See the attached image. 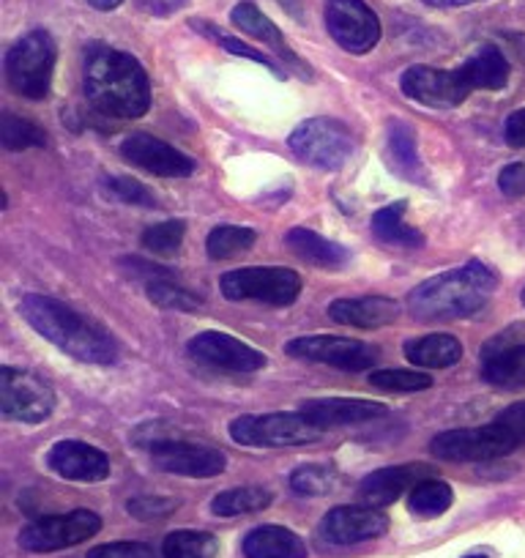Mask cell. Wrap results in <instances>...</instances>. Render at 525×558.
Here are the masks:
<instances>
[{
	"label": "cell",
	"instance_id": "6da1fadb",
	"mask_svg": "<svg viewBox=\"0 0 525 558\" xmlns=\"http://www.w3.org/2000/svg\"><path fill=\"white\" fill-rule=\"evenodd\" d=\"M85 96L110 118H143L151 107V83L135 56L96 47L85 61Z\"/></svg>",
	"mask_w": 525,
	"mask_h": 558
},
{
	"label": "cell",
	"instance_id": "7a4b0ae2",
	"mask_svg": "<svg viewBox=\"0 0 525 558\" xmlns=\"http://www.w3.org/2000/svg\"><path fill=\"white\" fill-rule=\"evenodd\" d=\"M20 315L28 320L36 335L50 340L52 345H58L77 362L99 364V367L115 364V340L99 324L80 315L69 304L50 296H39V293H28V296L20 299Z\"/></svg>",
	"mask_w": 525,
	"mask_h": 558
},
{
	"label": "cell",
	"instance_id": "3957f363",
	"mask_svg": "<svg viewBox=\"0 0 525 558\" xmlns=\"http://www.w3.org/2000/svg\"><path fill=\"white\" fill-rule=\"evenodd\" d=\"M496 291V277L479 260H468L463 268H452L408 293V310L416 320L441 324V320L471 318L487 304Z\"/></svg>",
	"mask_w": 525,
	"mask_h": 558
},
{
	"label": "cell",
	"instance_id": "277c9868",
	"mask_svg": "<svg viewBox=\"0 0 525 558\" xmlns=\"http://www.w3.org/2000/svg\"><path fill=\"white\" fill-rule=\"evenodd\" d=\"M56 41L47 31H30L7 52V80L14 94L25 99H45L56 72Z\"/></svg>",
	"mask_w": 525,
	"mask_h": 558
},
{
	"label": "cell",
	"instance_id": "5b68a950",
	"mask_svg": "<svg viewBox=\"0 0 525 558\" xmlns=\"http://www.w3.org/2000/svg\"><path fill=\"white\" fill-rule=\"evenodd\" d=\"M228 302H257L269 307H288L302 293V277L285 266L235 268L219 279Z\"/></svg>",
	"mask_w": 525,
	"mask_h": 558
},
{
	"label": "cell",
	"instance_id": "8992f818",
	"mask_svg": "<svg viewBox=\"0 0 525 558\" xmlns=\"http://www.w3.org/2000/svg\"><path fill=\"white\" fill-rule=\"evenodd\" d=\"M323 436V427H318L313 418L298 413H244L230 422V438L241 447H304L315 444Z\"/></svg>",
	"mask_w": 525,
	"mask_h": 558
},
{
	"label": "cell",
	"instance_id": "52a82bcc",
	"mask_svg": "<svg viewBox=\"0 0 525 558\" xmlns=\"http://www.w3.org/2000/svg\"><path fill=\"white\" fill-rule=\"evenodd\" d=\"M520 447L523 444L517 441V436L496 416L490 425L438 433L430 444V452L449 463H481V460L506 458Z\"/></svg>",
	"mask_w": 525,
	"mask_h": 558
},
{
	"label": "cell",
	"instance_id": "ba28073f",
	"mask_svg": "<svg viewBox=\"0 0 525 558\" xmlns=\"http://www.w3.org/2000/svg\"><path fill=\"white\" fill-rule=\"evenodd\" d=\"M288 146L304 165L318 170H340L356 151V140L342 121L309 118L293 129Z\"/></svg>",
	"mask_w": 525,
	"mask_h": 558
},
{
	"label": "cell",
	"instance_id": "9c48e42d",
	"mask_svg": "<svg viewBox=\"0 0 525 558\" xmlns=\"http://www.w3.org/2000/svg\"><path fill=\"white\" fill-rule=\"evenodd\" d=\"M56 408V391L41 375L25 367L0 369V411L3 416L23 422V425H39L50 418Z\"/></svg>",
	"mask_w": 525,
	"mask_h": 558
},
{
	"label": "cell",
	"instance_id": "30bf717a",
	"mask_svg": "<svg viewBox=\"0 0 525 558\" xmlns=\"http://www.w3.org/2000/svg\"><path fill=\"white\" fill-rule=\"evenodd\" d=\"M101 531V518L90 509H74L66 514H47L34 520L20 534V547L28 553H56L83 545Z\"/></svg>",
	"mask_w": 525,
	"mask_h": 558
},
{
	"label": "cell",
	"instance_id": "8fae6325",
	"mask_svg": "<svg viewBox=\"0 0 525 558\" xmlns=\"http://www.w3.org/2000/svg\"><path fill=\"white\" fill-rule=\"evenodd\" d=\"M285 351L293 359H304V362H320L329 367L345 369V373H362L378 364L380 351L369 342L347 340V337L334 335H313L298 337L285 345Z\"/></svg>",
	"mask_w": 525,
	"mask_h": 558
},
{
	"label": "cell",
	"instance_id": "7c38bea8",
	"mask_svg": "<svg viewBox=\"0 0 525 558\" xmlns=\"http://www.w3.org/2000/svg\"><path fill=\"white\" fill-rule=\"evenodd\" d=\"M326 28L353 56H364L380 41V20L364 0H326Z\"/></svg>",
	"mask_w": 525,
	"mask_h": 558
},
{
	"label": "cell",
	"instance_id": "4fadbf2b",
	"mask_svg": "<svg viewBox=\"0 0 525 558\" xmlns=\"http://www.w3.org/2000/svg\"><path fill=\"white\" fill-rule=\"evenodd\" d=\"M400 88L408 99L425 107H460L474 90L465 83L460 69H432V66H411L400 77Z\"/></svg>",
	"mask_w": 525,
	"mask_h": 558
},
{
	"label": "cell",
	"instance_id": "5bb4252c",
	"mask_svg": "<svg viewBox=\"0 0 525 558\" xmlns=\"http://www.w3.org/2000/svg\"><path fill=\"white\" fill-rule=\"evenodd\" d=\"M190 356L206 367L224 373H257L269 364L266 353L224 331H200L190 340Z\"/></svg>",
	"mask_w": 525,
	"mask_h": 558
},
{
	"label": "cell",
	"instance_id": "9a60e30c",
	"mask_svg": "<svg viewBox=\"0 0 525 558\" xmlns=\"http://www.w3.org/2000/svg\"><path fill=\"white\" fill-rule=\"evenodd\" d=\"M148 452H151V460L157 463V469L175 476H186V480H211V476H219L228 469V458L219 449L192 441H179V438L157 441Z\"/></svg>",
	"mask_w": 525,
	"mask_h": 558
},
{
	"label": "cell",
	"instance_id": "2e32d148",
	"mask_svg": "<svg viewBox=\"0 0 525 558\" xmlns=\"http://www.w3.org/2000/svg\"><path fill=\"white\" fill-rule=\"evenodd\" d=\"M121 157L132 168H141L159 179H190L197 170L195 159L151 134H129L121 143Z\"/></svg>",
	"mask_w": 525,
	"mask_h": 558
},
{
	"label": "cell",
	"instance_id": "e0dca14e",
	"mask_svg": "<svg viewBox=\"0 0 525 558\" xmlns=\"http://www.w3.org/2000/svg\"><path fill=\"white\" fill-rule=\"evenodd\" d=\"M386 531H389V518L367 504L331 509L320 523V536L331 545H358V542L378 539Z\"/></svg>",
	"mask_w": 525,
	"mask_h": 558
},
{
	"label": "cell",
	"instance_id": "ac0fdd59",
	"mask_svg": "<svg viewBox=\"0 0 525 558\" xmlns=\"http://www.w3.org/2000/svg\"><path fill=\"white\" fill-rule=\"evenodd\" d=\"M47 465L66 482H105L110 476V458L85 441H58L47 452Z\"/></svg>",
	"mask_w": 525,
	"mask_h": 558
},
{
	"label": "cell",
	"instance_id": "d6986e66",
	"mask_svg": "<svg viewBox=\"0 0 525 558\" xmlns=\"http://www.w3.org/2000/svg\"><path fill=\"white\" fill-rule=\"evenodd\" d=\"M230 23H233L241 34L252 36V39L262 41V45L269 47V50H274V56L280 58V61L291 69V72H296L298 77H304V80L313 77V72H309L307 63H304L302 58L291 50V45L285 41L282 31L277 28V25L271 23V20L266 17V14H262L255 3H246V0L244 3H239V7L230 12Z\"/></svg>",
	"mask_w": 525,
	"mask_h": 558
},
{
	"label": "cell",
	"instance_id": "ffe728a7",
	"mask_svg": "<svg viewBox=\"0 0 525 558\" xmlns=\"http://www.w3.org/2000/svg\"><path fill=\"white\" fill-rule=\"evenodd\" d=\"M422 476H432V471L427 465H391V469L373 471L369 476H364L362 485H358V498H362L367 507L383 509L389 504H394L398 498H403V493H411L422 482Z\"/></svg>",
	"mask_w": 525,
	"mask_h": 558
},
{
	"label": "cell",
	"instance_id": "44dd1931",
	"mask_svg": "<svg viewBox=\"0 0 525 558\" xmlns=\"http://www.w3.org/2000/svg\"><path fill=\"white\" fill-rule=\"evenodd\" d=\"M389 408L375 400H358V397H318L302 405V413L313 418L318 427H340V425H362L380 418Z\"/></svg>",
	"mask_w": 525,
	"mask_h": 558
},
{
	"label": "cell",
	"instance_id": "7402d4cb",
	"mask_svg": "<svg viewBox=\"0 0 525 558\" xmlns=\"http://www.w3.org/2000/svg\"><path fill=\"white\" fill-rule=\"evenodd\" d=\"M481 378L498 389H523L525 386V342L512 337L490 340L481 351Z\"/></svg>",
	"mask_w": 525,
	"mask_h": 558
},
{
	"label": "cell",
	"instance_id": "603a6c76",
	"mask_svg": "<svg viewBox=\"0 0 525 558\" xmlns=\"http://www.w3.org/2000/svg\"><path fill=\"white\" fill-rule=\"evenodd\" d=\"M400 315V304L389 296H364V299H340L329 307V318L342 326L356 329H380L394 324Z\"/></svg>",
	"mask_w": 525,
	"mask_h": 558
},
{
	"label": "cell",
	"instance_id": "cb8c5ba5",
	"mask_svg": "<svg viewBox=\"0 0 525 558\" xmlns=\"http://www.w3.org/2000/svg\"><path fill=\"white\" fill-rule=\"evenodd\" d=\"M246 558H307V545L285 525H257L244 536Z\"/></svg>",
	"mask_w": 525,
	"mask_h": 558
},
{
	"label": "cell",
	"instance_id": "d4e9b609",
	"mask_svg": "<svg viewBox=\"0 0 525 558\" xmlns=\"http://www.w3.org/2000/svg\"><path fill=\"white\" fill-rule=\"evenodd\" d=\"M386 162H389L391 173H398L400 179L422 184L425 181V165L419 157V143L416 134L411 132L408 123L398 121L389 126V137H386Z\"/></svg>",
	"mask_w": 525,
	"mask_h": 558
},
{
	"label": "cell",
	"instance_id": "484cf974",
	"mask_svg": "<svg viewBox=\"0 0 525 558\" xmlns=\"http://www.w3.org/2000/svg\"><path fill=\"white\" fill-rule=\"evenodd\" d=\"M285 244L293 255L313 263V266L318 268H342L351 263V252H347L345 246L337 244V241L323 239V235L313 233V230L307 228H293L291 233L285 235Z\"/></svg>",
	"mask_w": 525,
	"mask_h": 558
},
{
	"label": "cell",
	"instance_id": "4316f807",
	"mask_svg": "<svg viewBox=\"0 0 525 558\" xmlns=\"http://www.w3.org/2000/svg\"><path fill=\"white\" fill-rule=\"evenodd\" d=\"M471 90H501L509 80V61L496 45H485L460 66Z\"/></svg>",
	"mask_w": 525,
	"mask_h": 558
},
{
	"label": "cell",
	"instance_id": "83f0119b",
	"mask_svg": "<svg viewBox=\"0 0 525 558\" xmlns=\"http://www.w3.org/2000/svg\"><path fill=\"white\" fill-rule=\"evenodd\" d=\"M405 359L416 367L443 369L463 359V342L452 335H427L405 345Z\"/></svg>",
	"mask_w": 525,
	"mask_h": 558
},
{
	"label": "cell",
	"instance_id": "f1b7e54d",
	"mask_svg": "<svg viewBox=\"0 0 525 558\" xmlns=\"http://www.w3.org/2000/svg\"><path fill=\"white\" fill-rule=\"evenodd\" d=\"M405 208H408V203L400 201L380 208V211H375L373 214L375 239H380L383 244H391V246H408V250L425 244V235L405 222Z\"/></svg>",
	"mask_w": 525,
	"mask_h": 558
},
{
	"label": "cell",
	"instance_id": "f546056e",
	"mask_svg": "<svg viewBox=\"0 0 525 558\" xmlns=\"http://www.w3.org/2000/svg\"><path fill=\"white\" fill-rule=\"evenodd\" d=\"M271 498L274 496L266 487H233V490H224L219 496H213L211 512L219 514V518H239V514L262 512L266 507H271Z\"/></svg>",
	"mask_w": 525,
	"mask_h": 558
},
{
	"label": "cell",
	"instance_id": "4dcf8cb0",
	"mask_svg": "<svg viewBox=\"0 0 525 558\" xmlns=\"http://www.w3.org/2000/svg\"><path fill=\"white\" fill-rule=\"evenodd\" d=\"M164 558H217L219 556V539L208 531H192L181 529L164 536L162 542Z\"/></svg>",
	"mask_w": 525,
	"mask_h": 558
},
{
	"label": "cell",
	"instance_id": "1f68e13d",
	"mask_svg": "<svg viewBox=\"0 0 525 558\" xmlns=\"http://www.w3.org/2000/svg\"><path fill=\"white\" fill-rule=\"evenodd\" d=\"M0 143L7 151H28V148L45 146L47 134L45 129L36 126L34 121L23 116H14V112H3L0 118Z\"/></svg>",
	"mask_w": 525,
	"mask_h": 558
},
{
	"label": "cell",
	"instance_id": "d6a6232c",
	"mask_svg": "<svg viewBox=\"0 0 525 558\" xmlns=\"http://www.w3.org/2000/svg\"><path fill=\"white\" fill-rule=\"evenodd\" d=\"M452 487L441 480H422L408 496L411 512L419 514V518H438V514H443L452 507Z\"/></svg>",
	"mask_w": 525,
	"mask_h": 558
},
{
	"label": "cell",
	"instance_id": "836d02e7",
	"mask_svg": "<svg viewBox=\"0 0 525 558\" xmlns=\"http://www.w3.org/2000/svg\"><path fill=\"white\" fill-rule=\"evenodd\" d=\"M257 241V233L252 228H239V225H222L208 233L206 252L211 260H230V257L241 255L249 250Z\"/></svg>",
	"mask_w": 525,
	"mask_h": 558
},
{
	"label": "cell",
	"instance_id": "e575fe53",
	"mask_svg": "<svg viewBox=\"0 0 525 558\" xmlns=\"http://www.w3.org/2000/svg\"><path fill=\"white\" fill-rule=\"evenodd\" d=\"M369 386L380 391H398V395H411V391H425L432 386V378L419 369H375L369 375Z\"/></svg>",
	"mask_w": 525,
	"mask_h": 558
},
{
	"label": "cell",
	"instance_id": "d590c367",
	"mask_svg": "<svg viewBox=\"0 0 525 558\" xmlns=\"http://www.w3.org/2000/svg\"><path fill=\"white\" fill-rule=\"evenodd\" d=\"M186 235V225L181 219H168L143 233V246L157 257H170L181 250Z\"/></svg>",
	"mask_w": 525,
	"mask_h": 558
},
{
	"label": "cell",
	"instance_id": "8d00e7d4",
	"mask_svg": "<svg viewBox=\"0 0 525 558\" xmlns=\"http://www.w3.org/2000/svg\"><path fill=\"white\" fill-rule=\"evenodd\" d=\"M337 476L329 465L320 463H307L298 465L291 474V487L298 493V496H326V493L334 487Z\"/></svg>",
	"mask_w": 525,
	"mask_h": 558
},
{
	"label": "cell",
	"instance_id": "74e56055",
	"mask_svg": "<svg viewBox=\"0 0 525 558\" xmlns=\"http://www.w3.org/2000/svg\"><path fill=\"white\" fill-rule=\"evenodd\" d=\"M146 293H148V299L157 304V307H164V310L195 313V310L203 307V302L195 296V293H190V291H184V288L173 286V282H168V279H159V282H148Z\"/></svg>",
	"mask_w": 525,
	"mask_h": 558
},
{
	"label": "cell",
	"instance_id": "f35d334b",
	"mask_svg": "<svg viewBox=\"0 0 525 558\" xmlns=\"http://www.w3.org/2000/svg\"><path fill=\"white\" fill-rule=\"evenodd\" d=\"M105 186L112 197L129 203V206H157V197H154V192L148 190L146 184H141V181L129 179V175L107 179Z\"/></svg>",
	"mask_w": 525,
	"mask_h": 558
},
{
	"label": "cell",
	"instance_id": "ab89813d",
	"mask_svg": "<svg viewBox=\"0 0 525 558\" xmlns=\"http://www.w3.org/2000/svg\"><path fill=\"white\" fill-rule=\"evenodd\" d=\"M181 507L179 498L164 496H141L126 504V512L137 520H162Z\"/></svg>",
	"mask_w": 525,
	"mask_h": 558
},
{
	"label": "cell",
	"instance_id": "60d3db41",
	"mask_svg": "<svg viewBox=\"0 0 525 558\" xmlns=\"http://www.w3.org/2000/svg\"><path fill=\"white\" fill-rule=\"evenodd\" d=\"M192 25H195L197 31H203V34H208V36H211V39L217 41V45H222L224 50H228V52H233V56L249 58V61H255V63H262V66H269L271 72H274V74H280V77H282V74H285V72H282L280 66H277L274 61H271L269 56H262V52H260V50H255V47L244 45V41L233 39V36H219L217 31L211 28V25H203V23H192Z\"/></svg>",
	"mask_w": 525,
	"mask_h": 558
},
{
	"label": "cell",
	"instance_id": "b9f144b4",
	"mask_svg": "<svg viewBox=\"0 0 525 558\" xmlns=\"http://www.w3.org/2000/svg\"><path fill=\"white\" fill-rule=\"evenodd\" d=\"M85 558H157L154 547L146 542H110V545H99L88 550Z\"/></svg>",
	"mask_w": 525,
	"mask_h": 558
},
{
	"label": "cell",
	"instance_id": "7bdbcfd3",
	"mask_svg": "<svg viewBox=\"0 0 525 558\" xmlns=\"http://www.w3.org/2000/svg\"><path fill=\"white\" fill-rule=\"evenodd\" d=\"M498 186L506 197H523L525 195V162L506 165L498 175Z\"/></svg>",
	"mask_w": 525,
	"mask_h": 558
},
{
	"label": "cell",
	"instance_id": "ee69618b",
	"mask_svg": "<svg viewBox=\"0 0 525 558\" xmlns=\"http://www.w3.org/2000/svg\"><path fill=\"white\" fill-rule=\"evenodd\" d=\"M121 266L126 268L129 277H135V279H148V282H159V279H170L168 268L157 266V263L137 260V257H123Z\"/></svg>",
	"mask_w": 525,
	"mask_h": 558
},
{
	"label": "cell",
	"instance_id": "f6af8a7d",
	"mask_svg": "<svg viewBox=\"0 0 525 558\" xmlns=\"http://www.w3.org/2000/svg\"><path fill=\"white\" fill-rule=\"evenodd\" d=\"M498 418L517 436L520 444H525V402H514V405L503 408Z\"/></svg>",
	"mask_w": 525,
	"mask_h": 558
},
{
	"label": "cell",
	"instance_id": "bcb514c9",
	"mask_svg": "<svg viewBox=\"0 0 525 558\" xmlns=\"http://www.w3.org/2000/svg\"><path fill=\"white\" fill-rule=\"evenodd\" d=\"M503 137L512 148H525V107L514 110L503 123Z\"/></svg>",
	"mask_w": 525,
	"mask_h": 558
},
{
	"label": "cell",
	"instance_id": "7dc6e473",
	"mask_svg": "<svg viewBox=\"0 0 525 558\" xmlns=\"http://www.w3.org/2000/svg\"><path fill=\"white\" fill-rule=\"evenodd\" d=\"M137 7L146 14H154V17H168V14H175L179 9H184L186 0H137Z\"/></svg>",
	"mask_w": 525,
	"mask_h": 558
},
{
	"label": "cell",
	"instance_id": "c3c4849f",
	"mask_svg": "<svg viewBox=\"0 0 525 558\" xmlns=\"http://www.w3.org/2000/svg\"><path fill=\"white\" fill-rule=\"evenodd\" d=\"M427 7L436 9H457V7H471V3H479V0H425Z\"/></svg>",
	"mask_w": 525,
	"mask_h": 558
},
{
	"label": "cell",
	"instance_id": "681fc988",
	"mask_svg": "<svg viewBox=\"0 0 525 558\" xmlns=\"http://www.w3.org/2000/svg\"><path fill=\"white\" fill-rule=\"evenodd\" d=\"M90 7L99 9V12H112V9H118L123 3V0H88Z\"/></svg>",
	"mask_w": 525,
	"mask_h": 558
},
{
	"label": "cell",
	"instance_id": "f907efd6",
	"mask_svg": "<svg viewBox=\"0 0 525 558\" xmlns=\"http://www.w3.org/2000/svg\"><path fill=\"white\" fill-rule=\"evenodd\" d=\"M280 3L293 14V17L302 20V0H280Z\"/></svg>",
	"mask_w": 525,
	"mask_h": 558
},
{
	"label": "cell",
	"instance_id": "816d5d0a",
	"mask_svg": "<svg viewBox=\"0 0 525 558\" xmlns=\"http://www.w3.org/2000/svg\"><path fill=\"white\" fill-rule=\"evenodd\" d=\"M465 558H490V556H487V553L476 550V553H471V556H465Z\"/></svg>",
	"mask_w": 525,
	"mask_h": 558
},
{
	"label": "cell",
	"instance_id": "f5cc1de1",
	"mask_svg": "<svg viewBox=\"0 0 525 558\" xmlns=\"http://www.w3.org/2000/svg\"><path fill=\"white\" fill-rule=\"evenodd\" d=\"M523 304H525V291H523Z\"/></svg>",
	"mask_w": 525,
	"mask_h": 558
}]
</instances>
